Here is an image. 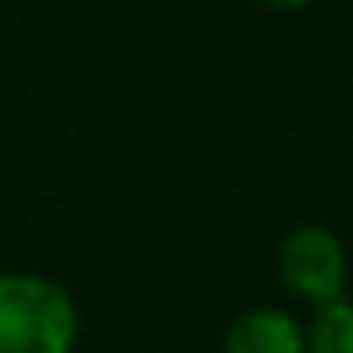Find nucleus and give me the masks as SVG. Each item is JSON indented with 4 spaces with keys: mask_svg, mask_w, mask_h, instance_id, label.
<instances>
[{
    "mask_svg": "<svg viewBox=\"0 0 353 353\" xmlns=\"http://www.w3.org/2000/svg\"><path fill=\"white\" fill-rule=\"evenodd\" d=\"M224 353H304V327L281 307H251L224 330Z\"/></svg>",
    "mask_w": 353,
    "mask_h": 353,
    "instance_id": "nucleus-3",
    "label": "nucleus"
},
{
    "mask_svg": "<svg viewBox=\"0 0 353 353\" xmlns=\"http://www.w3.org/2000/svg\"><path fill=\"white\" fill-rule=\"evenodd\" d=\"M80 307L61 281L31 270H0V353H72Z\"/></svg>",
    "mask_w": 353,
    "mask_h": 353,
    "instance_id": "nucleus-1",
    "label": "nucleus"
},
{
    "mask_svg": "<svg viewBox=\"0 0 353 353\" xmlns=\"http://www.w3.org/2000/svg\"><path fill=\"white\" fill-rule=\"evenodd\" d=\"M304 353H353V304L319 307L312 330H304Z\"/></svg>",
    "mask_w": 353,
    "mask_h": 353,
    "instance_id": "nucleus-4",
    "label": "nucleus"
},
{
    "mask_svg": "<svg viewBox=\"0 0 353 353\" xmlns=\"http://www.w3.org/2000/svg\"><path fill=\"white\" fill-rule=\"evenodd\" d=\"M259 4H266V8H274V12H300V8H307L312 0H259Z\"/></svg>",
    "mask_w": 353,
    "mask_h": 353,
    "instance_id": "nucleus-5",
    "label": "nucleus"
},
{
    "mask_svg": "<svg viewBox=\"0 0 353 353\" xmlns=\"http://www.w3.org/2000/svg\"><path fill=\"white\" fill-rule=\"evenodd\" d=\"M345 247L334 232L319 228V224H304L292 228L277 247V277L292 296L307 300L315 307L338 304L345 292Z\"/></svg>",
    "mask_w": 353,
    "mask_h": 353,
    "instance_id": "nucleus-2",
    "label": "nucleus"
}]
</instances>
